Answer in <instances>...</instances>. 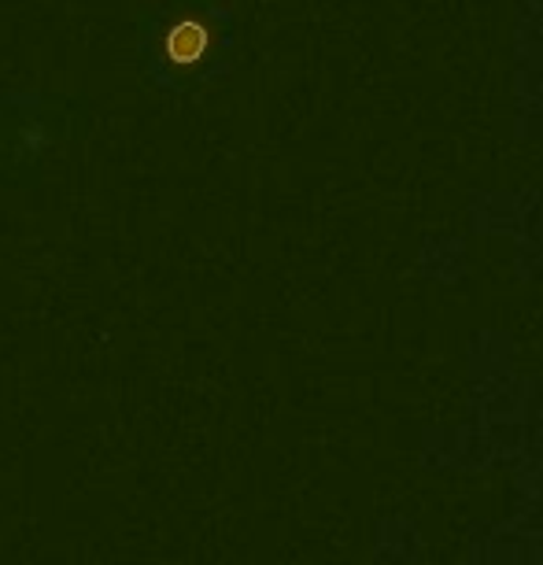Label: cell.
<instances>
[{
    "mask_svg": "<svg viewBox=\"0 0 543 565\" xmlns=\"http://www.w3.org/2000/svg\"><path fill=\"white\" fill-rule=\"evenodd\" d=\"M207 45H211V34H207V23H200V19H181L167 34V56L174 63H196L207 52Z\"/></svg>",
    "mask_w": 543,
    "mask_h": 565,
    "instance_id": "6da1fadb",
    "label": "cell"
}]
</instances>
